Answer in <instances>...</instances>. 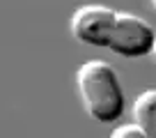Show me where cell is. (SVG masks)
<instances>
[{"mask_svg":"<svg viewBox=\"0 0 156 138\" xmlns=\"http://www.w3.org/2000/svg\"><path fill=\"white\" fill-rule=\"evenodd\" d=\"M133 124L147 138H156V88L140 92L133 101Z\"/></svg>","mask_w":156,"mask_h":138,"instance_id":"4","label":"cell"},{"mask_svg":"<svg viewBox=\"0 0 156 138\" xmlns=\"http://www.w3.org/2000/svg\"><path fill=\"white\" fill-rule=\"evenodd\" d=\"M151 7H154V12H156V0H151Z\"/></svg>","mask_w":156,"mask_h":138,"instance_id":"7","label":"cell"},{"mask_svg":"<svg viewBox=\"0 0 156 138\" xmlns=\"http://www.w3.org/2000/svg\"><path fill=\"white\" fill-rule=\"evenodd\" d=\"M76 92L85 113L101 124H112L124 113V90L106 60H87L76 69Z\"/></svg>","mask_w":156,"mask_h":138,"instance_id":"1","label":"cell"},{"mask_svg":"<svg viewBox=\"0 0 156 138\" xmlns=\"http://www.w3.org/2000/svg\"><path fill=\"white\" fill-rule=\"evenodd\" d=\"M108 138H147L136 124H122V127H115L112 133Z\"/></svg>","mask_w":156,"mask_h":138,"instance_id":"5","label":"cell"},{"mask_svg":"<svg viewBox=\"0 0 156 138\" xmlns=\"http://www.w3.org/2000/svg\"><path fill=\"white\" fill-rule=\"evenodd\" d=\"M156 30L145 19L129 12H117L106 49L122 58H145L154 51Z\"/></svg>","mask_w":156,"mask_h":138,"instance_id":"2","label":"cell"},{"mask_svg":"<svg viewBox=\"0 0 156 138\" xmlns=\"http://www.w3.org/2000/svg\"><path fill=\"white\" fill-rule=\"evenodd\" d=\"M117 12L106 5H83L71 16L73 39L87 46H106L110 39Z\"/></svg>","mask_w":156,"mask_h":138,"instance_id":"3","label":"cell"},{"mask_svg":"<svg viewBox=\"0 0 156 138\" xmlns=\"http://www.w3.org/2000/svg\"><path fill=\"white\" fill-rule=\"evenodd\" d=\"M151 55H154V60H156V44H154V51H151Z\"/></svg>","mask_w":156,"mask_h":138,"instance_id":"6","label":"cell"}]
</instances>
